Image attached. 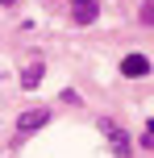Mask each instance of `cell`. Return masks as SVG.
<instances>
[{
	"mask_svg": "<svg viewBox=\"0 0 154 158\" xmlns=\"http://www.w3.org/2000/svg\"><path fill=\"white\" fill-rule=\"evenodd\" d=\"M100 129H104V137L113 142V150H117V158H129V142H125V129L117 125V121H100Z\"/></svg>",
	"mask_w": 154,
	"mask_h": 158,
	"instance_id": "obj_1",
	"label": "cell"
},
{
	"mask_svg": "<svg viewBox=\"0 0 154 158\" xmlns=\"http://www.w3.org/2000/svg\"><path fill=\"white\" fill-rule=\"evenodd\" d=\"M46 121H50L46 108H29V112H21V117H17V133H33V129H42Z\"/></svg>",
	"mask_w": 154,
	"mask_h": 158,
	"instance_id": "obj_2",
	"label": "cell"
},
{
	"mask_svg": "<svg viewBox=\"0 0 154 158\" xmlns=\"http://www.w3.org/2000/svg\"><path fill=\"white\" fill-rule=\"evenodd\" d=\"M121 75H129V79L150 75V58H146V54H125V58H121Z\"/></svg>",
	"mask_w": 154,
	"mask_h": 158,
	"instance_id": "obj_3",
	"label": "cell"
},
{
	"mask_svg": "<svg viewBox=\"0 0 154 158\" xmlns=\"http://www.w3.org/2000/svg\"><path fill=\"white\" fill-rule=\"evenodd\" d=\"M71 13H75V21H79V25H92V21H96V13H100V0H71Z\"/></svg>",
	"mask_w": 154,
	"mask_h": 158,
	"instance_id": "obj_4",
	"label": "cell"
},
{
	"mask_svg": "<svg viewBox=\"0 0 154 158\" xmlns=\"http://www.w3.org/2000/svg\"><path fill=\"white\" fill-rule=\"evenodd\" d=\"M38 79H42V63L25 67V75H21V83H25V87H33V83H38Z\"/></svg>",
	"mask_w": 154,
	"mask_h": 158,
	"instance_id": "obj_5",
	"label": "cell"
},
{
	"mask_svg": "<svg viewBox=\"0 0 154 158\" xmlns=\"http://www.w3.org/2000/svg\"><path fill=\"white\" fill-rule=\"evenodd\" d=\"M142 25H154V0H142Z\"/></svg>",
	"mask_w": 154,
	"mask_h": 158,
	"instance_id": "obj_6",
	"label": "cell"
},
{
	"mask_svg": "<svg viewBox=\"0 0 154 158\" xmlns=\"http://www.w3.org/2000/svg\"><path fill=\"white\" fill-rule=\"evenodd\" d=\"M0 4H17V0H0Z\"/></svg>",
	"mask_w": 154,
	"mask_h": 158,
	"instance_id": "obj_7",
	"label": "cell"
}]
</instances>
